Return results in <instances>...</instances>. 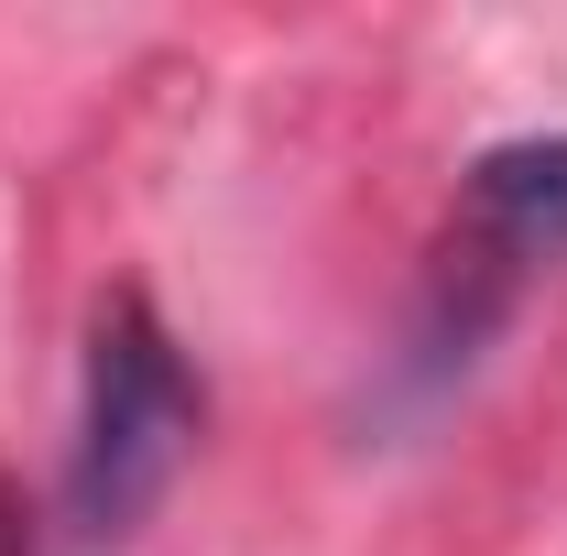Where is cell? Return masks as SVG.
<instances>
[{
	"label": "cell",
	"mask_w": 567,
	"mask_h": 556,
	"mask_svg": "<svg viewBox=\"0 0 567 556\" xmlns=\"http://www.w3.org/2000/svg\"><path fill=\"white\" fill-rule=\"evenodd\" d=\"M567 262V142H502L470 164L458 208L436 229V262L415 295V339H404V382L436 393L458 382L481 339L535 295V274Z\"/></svg>",
	"instance_id": "obj_1"
},
{
	"label": "cell",
	"mask_w": 567,
	"mask_h": 556,
	"mask_svg": "<svg viewBox=\"0 0 567 556\" xmlns=\"http://www.w3.org/2000/svg\"><path fill=\"white\" fill-rule=\"evenodd\" d=\"M197 425H208V393H197L186 349L164 339V317L142 295H110L87 328V393H76V459H66L76 524L132 535L197 459Z\"/></svg>",
	"instance_id": "obj_2"
},
{
	"label": "cell",
	"mask_w": 567,
	"mask_h": 556,
	"mask_svg": "<svg viewBox=\"0 0 567 556\" xmlns=\"http://www.w3.org/2000/svg\"><path fill=\"white\" fill-rule=\"evenodd\" d=\"M0 556H33V546H22V524H11V513H0Z\"/></svg>",
	"instance_id": "obj_3"
}]
</instances>
